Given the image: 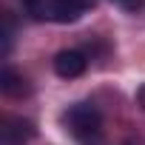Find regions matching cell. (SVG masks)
Listing matches in <instances>:
<instances>
[{
    "label": "cell",
    "mask_w": 145,
    "mask_h": 145,
    "mask_svg": "<svg viewBox=\"0 0 145 145\" xmlns=\"http://www.w3.org/2000/svg\"><path fill=\"white\" fill-rule=\"evenodd\" d=\"M65 131L80 145H103V114L94 103H74L63 114Z\"/></svg>",
    "instance_id": "obj_1"
},
{
    "label": "cell",
    "mask_w": 145,
    "mask_h": 145,
    "mask_svg": "<svg viewBox=\"0 0 145 145\" xmlns=\"http://www.w3.org/2000/svg\"><path fill=\"white\" fill-rule=\"evenodd\" d=\"M31 20L40 23H77L86 12H91L94 0H23Z\"/></svg>",
    "instance_id": "obj_2"
},
{
    "label": "cell",
    "mask_w": 145,
    "mask_h": 145,
    "mask_svg": "<svg viewBox=\"0 0 145 145\" xmlns=\"http://www.w3.org/2000/svg\"><path fill=\"white\" fill-rule=\"evenodd\" d=\"M86 68H88V60H86V54L77 51V48H65V51H60V54L54 57V74L63 77V80L80 77Z\"/></svg>",
    "instance_id": "obj_3"
},
{
    "label": "cell",
    "mask_w": 145,
    "mask_h": 145,
    "mask_svg": "<svg viewBox=\"0 0 145 145\" xmlns=\"http://www.w3.org/2000/svg\"><path fill=\"white\" fill-rule=\"evenodd\" d=\"M34 134V125L29 120H20V117H6V125H3V145H26V139Z\"/></svg>",
    "instance_id": "obj_4"
},
{
    "label": "cell",
    "mask_w": 145,
    "mask_h": 145,
    "mask_svg": "<svg viewBox=\"0 0 145 145\" xmlns=\"http://www.w3.org/2000/svg\"><path fill=\"white\" fill-rule=\"evenodd\" d=\"M0 88H3V94H9V97H23V94H29V86H26V77L23 74H17L14 68H3V74H0Z\"/></svg>",
    "instance_id": "obj_5"
},
{
    "label": "cell",
    "mask_w": 145,
    "mask_h": 145,
    "mask_svg": "<svg viewBox=\"0 0 145 145\" xmlns=\"http://www.w3.org/2000/svg\"><path fill=\"white\" fill-rule=\"evenodd\" d=\"M12 40H14V23L12 14H3V54L12 51Z\"/></svg>",
    "instance_id": "obj_6"
},
{
    "label": "cell",
    "mask_w": 145,
    "mask_h": 145,
    "mask_svg": "<svg viewBox=\"0 0 145 145\" xmlns=\"http://www.w3.org/2000/svg\"><path fill=\"white\" fill-rule=\"evenodd\" d=\"M111 3H117V6L125 9V12H137V9L145 3V0H111Z\"/></svg>",
    "instance_id": "obj_7"
},
{
    "label": "cell",
    "mask_w": 145,
    "mask_h": 145,
    "mask_svg": "<svg viewBox=\"0 0 145 145\" xmlns=\"http://www.w3.org/2000/svg\"><path fill=\"white\" fill-rule=\"evenodd\" d=\"M137 103H139V108L145 111V83L139 86V91H137Z\"/></svg>",
    "instance_id": "obj_8"
}]
</instances>
